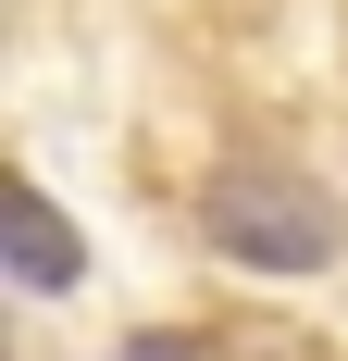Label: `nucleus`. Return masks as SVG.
<instances>
[{
	"label": "nucleus",
	"mask_w": 348,
	"mask_h": 361,
	"mask_svg": "<svg viewBox=\"0 0 348 361\" xmlns=\"http://www.w3.org/2000/svg\"><path fill=\"white\" fill-rule=\"evenodd\" d=\"M199 237L224 262H249V274H323L348 212H336V187L299 175V162H224V175H199Z\"/></svg>",
	"instance_id": "obj_1"
},
{
	"label": "nucleus",
	"mask_w": 348,
	"mask_h": 361,
	"mask_svg": "<svg viewBox=\"0 0 348 361\" xmlns=\"http://www.w3.org/2000/svg\"><path fill=\"white\" fill-rule=\"evenodd\" d=\"M0 250H13V287H25V299H63L75 274H87L75 224L50 212V187H13V224H0Z\"/></svg>",
	"instance_id": "obj_2"
},
{
	"label": "nucleus",
	"mask_w": 348,
	"mask_h": 361,
	"mask_svg": "<svg viewBox=\"0 0 348 361\" xmlns=\"http://www.w3.org/2000/svg\"><path fill=\"white\" fill-rule=\"evenodd\" d=\"M125 361H174V349H162V336H137V349H125Z\"/></svg>",
	"instance_id": "obj_3"
}]
</instances>
